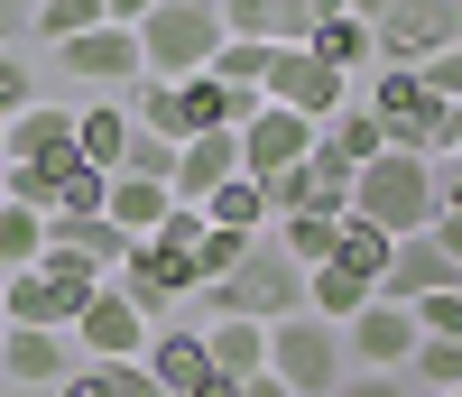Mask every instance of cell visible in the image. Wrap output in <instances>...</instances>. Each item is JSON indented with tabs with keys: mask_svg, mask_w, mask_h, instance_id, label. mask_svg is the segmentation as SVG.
Wrapping results in <instances>:
<instances>
[{
	"mask_svg": "<svg viewBox=\"0 0 462 397\" xmlns=\"http://www.w3.org/2000/svg\"><path fill=\"white\" fill-rule=\"evenodd\" d=\"M102 287H111V277H102L93 259L47 250L37 268L0 277V314H10V324H37V333H74V324H84V305H93Z\"/></svg>",
	"mask_w": 462,
	"mask_h": 397,
	"instance_id": "cell-1",
	"label": "cell"
},
{
	"mask_svg": "<svg viewBox=\"0 0 462 397\" xmlns=\"http://www.w3.org/2000/svg\"><path fill=\"white\" fill-rule=\"evenodd\" d=\"M352 213L379 222L389 241H416V231H435L444 204H435V157H370V167L352 176Z\"/></svg>",
	"mask_w": 462,
	"mask_h": 397,
	"instance_id": "cell-2",
	"label": "cell"
},
{
	"mask_svg": "<svg viewBox=\"0 0 462 397\" xmlns=\"http://www.w3.org/2000/svg\"><path fill=\"white\" fill-rule=\"evenodd\" d=\"M213 314H241V324H287V314H305V268L278 250V241H250V259L222 277V287H204ZM204 314V324H213Z\"/></svg>",
	"mask_w": 462,
	"mask_h": 397,
	"instance_id": "cell-3",
	"label": "cell"
},
{
	"mask_svg": "<svg viewBox=\"0 0 462 397\" xmlns=\"http://www.w3.org/2000/svg\"><path fill=\"white\" fill-rule=\"evenodd\" d=\"M268 379H287V397H342V379H352L342 324H324V314L268 324Z\"/></svg>",
	"mask_w": 462,
	"mask_h": 397,
	"instance_id": "cell-4",
	"label": "cell"
},
{
	"mask_svg": "<svg viewBox=\"0 0 462 397\" xmlns=\"http://www.w3.org/2000/svg\"><path fill=\"white\" fill-rule=\"evenodd\" d=\"M139 56L158 84H195V74H213L222 56V10L213 0H158V19L139 28Z\"/></svg>",
	"mask_w": 462,
	"mask_h": 397,
	"instance_id": "cell-5",
	"label": "cell"
},
{
	"mask_svg": "<svg viewBox=\"0 0 462 397\" xmlns=\"http://www.w3.org/2000/svg\"><path fill=\"white\" fill-rule=\"evenodd\" d=\"M361 111L379 121V139H389L398 157H444V102L416 84L407 65H379L370 93H361Z\"/></svg>",
	"mask_w": 462,
	"mask_h": 397,
	"instance_id": "cell-6",
	"label": "cell"
},
{
	"mask_svg": "<svg viewBox=\"0 0 462 397\" xmlns=\"http://www.w3.org/2000/svg\"><path fill=\"white\" fill-rule=\"evenodd\" d=\"M444 47H462V0H398L379 19V65H426Z\"/></svg>",
	"mask_w": 462,
	"mask_h": 397,
	"instance_id": "cell-7",
	"label": "cell"
},
{
	"mask_svg": "<svg viewBox=\"0 0 462 397\" xmlns=\"http://www.w3.org/2000/svg\"><path fill=\"white\" fill-rule=\"evenodd\" d=\"M268 102L296 111V121H333V111H352V84L324 65V56H305V47H278V65H268Z\"/></svg>",
	"mask_w": 462,
	"mask_h": 397,
	"instance_id": "cell-8",
	"label": "cell"
},
{
	"mask_svg": "<svg viewBox=\"0 0 462 397\" xmlns=\"http://www.w3.org/2000/svg\"><path fill=\"white\" fill-rule=\"evenodd\" d=\"M416 305H389V296H370L352 324H342V351H352V370H407L416 361Z\"/></svg>",
	"mask_w": 462,
	"mask_h": 397,
	"instance_id": "cell-9",
	"label": "cell"
},
{
	"mask_svg": "<svg viewBox=\"0 0 462 397\" xmlns=\"http://www.w3.org/2000/svg\"><path fill=\"white\" fill-rule=\"evenodd\" d=\"M352 176H361V167H342L333 148H315L305 167H287L278 185H268V213H278V222H287V213H333V222H342V213H352Z\"/></svg>",
	"mask_w": 462,
	"mask_h": 397,
	"instance_id": "cell-10",
	"label": "cell"
},
{
	"mask_svg": "<svg viewBox=\"0 0 462 397\" xmlns=\"http://www.w3.org/2000/svg\"><path fill=\"white\" fill-rule=\"evenodd\" d=\"M305 157H315V121H296V111H278V102H268L259 121H241V176L278 185L287 167H305Z\"/></svg>",
	"mask_w": 462,
	"mask_h": 397,
	"instance_id": "cell-11",
	"label": "cell"
},
{
	"mask_svg": "<svg viewBox=\"0 0 462 397\" xmlns=\"http://www.w3.org/2000/svg\"><path fill=\"white\" fill-rule=\"evenodd\" d=\"M74 370H84L74 333H37V324H10V333H0V379H10V388H65Z\"/></svg>",
	"mask_w": 462,
	"mask_h": 397,
	"instance_id": "cell-12",
	"label": "cell"
},
{
	"mask_svg": "<svg viewBox=\"0 0 462 397\" xmlns=\"http://www.w3.org/2000/svg\"><path fill=\"white\" fill-rule=\"evenodd\" d=\"M56 65L74 74V84H139V74H148V56H139V28H84V37H74V47H56Z\"/></svg>",
	"mask_w": 462,
	"mask_h": 397,
	"instance_id": "cell-13",
	"label": "cell"
},
{
	"mask_svg": "<svg viewBox=\"0 0 462 397\" xmlns=\"http://www.w3.org/2000/svg\"><path fill=\"white\" fill-rule=\"evenodd\" d=\"M74 351H84V361H139V351H148V314L102 287L84 305V324H74Z\"/></svg>",
	"mask_w": 462,
	"mask_h": 397,
	"instance_id": "cell-14",
	"label": "cell"
},
{
	"mask_svg": "<svg viewBox=\"0 0 462 397\" xmlns=\"http://www.w3.org/2000/svg\"><path fill=\"white\" fill-rule=\"evenodd\" d=\"M444 287H462V268L444 259L435 231H416V241L389 250V277H379V296H389V305H426V296H444Z\"/></svg>",
	"mask_w": 462,
	"mask_h": 397,
	"instance_id": "cell-15",
	"label": "cell"
},
{
	"mask_svg": "<svg viewBox=\"0 0 462 397\" xmlns=\"http://www.w3.org/2000/svg\"><path fill=\"white\" fill-rule=\"evenodd\" d=\"M148 370H158V388L167 397H195L204 379H213V351H204V324H158L148 333V351H139Z\"/></svg>",
	"mask_w": 462,
	"mask_h": 397,
	"instance_id": "cell-16",
	"label": "cell"
},
{
	"mask_svg": "<svg viewBox=\"0 0 462 397\" xmlns=\"http://www.w3.org/2000/svg\"><path fill=\"white\" fill-rule=\"evenodd\" d=\"M231 176H241V130H204V139H185L176 148V204H204V194L213 185H231Z\"/></svg>",
	"mask_w": 462,
	"mask_h": 397,
	"instance_id": "cell-17",
	"label": "cell"
},
{
	"mask_svg": "<svg viewBox=\"0 0 462 397\" xmlns=\"http://www.w3.org/2000/svg\"><path fill=\"white\" fill-rule=\"evenodd\" d=\"M47 250H74V259H93V268L111 277V268L139 250V241H130V231L111 222V213H56V222H47Z\"/></svg>",
	"mask_w": 462,
	"mask_h": 397,
	"instance_id": "cell-18",
	"label": "cell"
},
{
	"mask_svg": "<svg viewBox=\"0 0 462 397\" xmlns=\"http://www.w3.org/2000/svg\"><path fill=\"white\" fill-rule=\"evenodd\" d=\"M47 157H84L74 148V111L65 102H28L10 121V167H47Z\"/></svg>",
	"mask_w": 462,
	"mask_h": 397,
	"instance_id": "cell-19",
	"label": "cell"
},
{
	"mask_svg": "<svg viewBox=\"0 0 462 397\" xmlns=\"http://www.w3.org/2000/svg\"><path fill=\"white\" fill-rule=\"evenodd\" d=\"M204 351H213V370H222L231 388L268 379V324H241V314H213V324H204Z\"/></svg>",
	"mask_w": 462,
	"mask_h": 397,
	"instance_id": "cell-20",
	"label": "cell"
},
{
	"mask_svg": "<svg viewBox=\"0 0 462 397\" xmlns=\"http://www.w3.org/2000/svg\"><path fill=\"white\" fill-rule=\"evenodd\" d=\"M130 102H93V111H74V148H84V167L93 176H121V157H130Z\"/></svg>",
	"mask_w": 462,
	"mask_h": 397,
	"instance_id": "cell-21",
	"label": "cell"
},
{
	"mask_svg": "<svg viewBox=\"0 0 462 397\" xmlns=\"http://www.w3.org/2000/svg\"><path fill=\"white\" fill-rule=\"evenodd\" d=\"M305 56H324V65L342 74V84H352V74H379V37H370L352 10H342V19H324L315 37H305Z\"/></svg>",
	"mask_w": 462,
	"mask_h": 397,
	"instance_id": "cell-22",
	"label": "cell"
},
{
	"mask_svg": "<svg viewBox=\"0 0 462 397\" xmlns=\"http://www.w3.org/2000/svg\"><path fill=\"white\" fill-rule=\"evenodd\" d=\"M204 222H213V231H241V241H259L278 213H268V185H259V176H231V185L204 194Z\"/></svg>",
	"mask_w": 462,
	"mask_h": 397,
	"instance_id": "cell-23",
	"label": "cell"
},
{
	"mask_svg": "<svg viewBox=\"0 0 462 397\" xmlns=\"http://www.w3.org/2000/svg\"><path fill=\"white\" fill-rule=\"evenodd\" d=\"M370 296H379V287H370L361 268H342V259H324L315 277H305V314H324V324H352Z\"/></svg>",
	"mask_w": 462,
	"mask_h": 397,
	"instance_id": "cell-24",
	"label": "cell"
},
{
	"mask_svg": "<svg viewBox=\"0 0 462 397\" xmlns=\"http://www.w3.org/2000/svg\"><path fill=\"white\" fill-rule=\"evenodd\" d=\"M268 241H278L305 277H315V268L342 250V222H333V213H287V222H268Z\"/></svg>",
	"mask_w": 462,
	"mask_h": 397,
	"instance_id": "cell-25",
	"label": "cell"
},
{
	"mask_svg": "<svg viewBox=\"0 0 462 397\" xmlns=\"http://www.w3.org/2000/svg\"><path fill=\"white\" fill-rule=\"evenodd\" d=\"M167 204H176V194H167V185H139V176H111V204H102V213H111V222H121V231H130V241H148V231H158V222H167Z\"/></svg>",
	"mask_w": 462,
	"mask_h": 397,
	"instance_id": "cell-26",
	"label": "cell"
},
{
	"mask_svg": "<svg viewBox=\"0 0 462 397\" xmlns=\"http://www.w3.org/2000/svg\"><path fill=\"white\" fill-rule=\"evenodd\" d=\"M315 148H333L342 167H370V157H389V139H379V121H370L361 102H352V111H333V121L315 130Z\"/></svg>",
	"mask_w": 462,
	"mask_h": 397,
	"instance_id": "cell-27",
	"label": "cell"
},
{
	"mask_svg": "<svg viewBox=\"0 0 462 397\" xmlns=\"http://www.w3.org/2000/svg\"><path fill=\"white\" fill-rule=\"evenodd\" d=\"M268 65H278V47H268V37H222L213 84H231V93H268Z\"/></svg>",
	"mask_w": 462,
	"mask_h": 397,
	"instance_id": "cell-28",
	"label": "cell"
},
{
	"mask_svg": "<svg viewBox=\"0 0 462 397\" xmlns=\"http://www.w3.org/2000/svg\"><path fill=\"white\" fill-rule=\"evenodd\" d=\"M84 28H102V0H37V10H28V37H37V47H74Z\"/></svg>",
	"mask_w": 462,
	"mask_h": 397,
	"instance_id": "cell-29",
	"label": "cell"
},
{
	"mask_svg": "<svg viewBox=\"0 0 462 397\" xmlns=\"http://www.w3.org/2000/svg\"><path fill=\"white\" fill-rule=\"evenodd\" d=\"M37 259H47V213L10 204V213H0V277H19V268H37Z\"/></svg>",
	"mask_w": 462,
	"mask_h": 397,
	"instance_id": "cell-30",
	"label": "cell"
},
{
	"mask_svg": "<svg viewBox=\"0 0 462 397\" xmlns=\"http://www.w3.org/2000/svg\"><path fill=\"white\" fill-rule=\"evenodd\" d=\"M389 250H398V241H389V231H379V222H361V213H342V250H333L342 268H361L370 287H379V277H389Z\"/></svg>",
	"mask_w": 462,
	"mask_h": 397,
	"instance_id": "cell-31",
	"label": "cell"
},
{
	"mask_svg": "<svg viewBox=\"0 0 462 397\" xmlns=\"http://www.w3.org/2000/svg\"><path fill=\"white\" fill-rule=\"evenodd\" d=\"M407 388H416V397H453V388H462V342H416Z\"/></svg>",
	"mask_w": 462,
	"mask_h": 397,
	"instance_id": "cell-32",
	"label": "cell"
},
{
	"mask_svg": "<svg viewBox=\"0 0 462 397\" xmlns=\"http://www.w3.org/2000/svg\"><path fill=\"white\" fill-rule=\"evenodd\" d=\"M121 176H139V185H176V139H158V130H130Z\"/></svg>",
	"mask_w": 462,
	"mask_h": 397,
	"instance_id": "cell-33",
	"label": "cell"
},
{
	"mask_svg": "<svg viewBox=\"0 0 462 397\" xmlns=\"http://www.w3.org/2000/svg\"><path fill=\"white\" fill-rule=\"evenodd\" d=\"M259 241H268V231H259ZM241 259H250V241H241V231H204V241H195V277H204V287H222V277L241 268Z\"/></svg>",
	"mask_w": 462,
	"mask_h": 397,
	"instance_id": "cell-34",
	"label": "cell"
},
{
	"mask_svg": "<svg viewBox=\"0 0 462 397\" xmlns=\"http://www.w3.org/2000/svg\"><path fill=\"white\" fill-rule=\"evenodd\" d=\"M342 10H352V0H278V47H305V37L324 19H342Z\"/></svg>",
	"mask_w": 462,
	"mask_h": 397,
	"instance_id": "cell-35",
	"label": "cell"
},
{
	"mask_svg": "<svg viewBox=\"0 0 462 397\" xmlns=\"http://www.w3.org/2000/svg\"><path fill=\"white\" fill-rule=\"evenodd\" d=\"M222 10V37H268L278 47V0H213Z\"/></svg>",
	"mask_w": 462,
	"mask_h": 397,
	"instance_id": "cell-36",
	"label": "cell"
},
{
	"mask_svg": "<svg viewBox=\"0 0 462 397\" xmlns=\"http://www.w3.org/2000/svg\"><path fill=\"white\" fill-rule=\"evenodd\" d=\"M37 102V65L19 47H0V121H19V111Z\"/></svg>",
	"mask_w": 462,
	"mask_h": 397,
	"instance_id": "cell-37",
	"label": "cell"
},
{
	"mask_svg": "<svg viewBox=\"0 0 462 397\" xmlns=\"http://www.w3.org/2000/svg\"><path fill=\"white\" fill-rule=\"evenodd\" d=\"M416 333H426V342H462V287H444V296L416 305Z\"/></svg>",
	"mask_w": 462,
	"mask_h": 397,
	"instance_id": "cell-38",
	"label": "cell"
},
{
	"mask_svg": "<svg viewBox=\"0 0 462 397\" xmlns=\"http://www.w3.org/2000/svg\"><path fill=\"white\" fill-rule=\"evenodd\" d=\"M407 74H416V84H426V93H435L444 111L462 102V47H444V56H426V65H407Z\"/></svg>",
	"mask_w": 462,
	"mask_h": 397,
	"instance_id": "cell-39",
	"label": "cell"
},
{
	"mask_svg": "<svg viewBox=\"0 0 462 397\" xmlns=\"http://www.w3.org/2000/svg\"><path fill=\"white\" fill-rule=\"evenodd\" d=\"M342 397H416V388H407V370H352Z\"/></svg>",
	"mask_w": 462,
	"mask_h": 397,
	"instance_id": "cell-40",
	"label": "cell"
},
{
	"mask_svg": "<svg viewBox=\"0 0 462 397\" xmlns=\"http://www.w3.org/2000/svg\"><path fill=\"white\" fill-rule=\"evenodd\" d=\"M435 204L462 213V157H435Z\"/></svg>",
	"mask_w": 462,
	"mask_h": 397,
	"instance_id": "cell-41",
	"label": "cell"
},
{
	"mask_svg": "<svg viewBox=\"0 0 462 397\" xmlns=\"http://www.w3.org/2000/svg\"><path fill=\"white\" fill-rule=\"evenodd\" d=\"M56 397H111V370H102V361H84V370H74Z\"/></svg>",
	"mask_w": 462,
	"mask_h": 397,
	"instance_id": "cell-42",
	"label": "cell"
},
{
	"mask_svg": "<svg viewBox=\"0 0 462 397\" xmlns=\"http://www.w3.org/2000/svg\"><path fill=\"white\" fill-rule=\"evenodd\" d=\"M102 19H111V28H148V19H158V0H102Z\"/></svg>",
	"mask_w": 462,
	"mask_h": 397,
	"instance_id": "cell-43",
	"label": "cell"
},
{
	"mask_svg": "<svg viewBox=\"0 0 462 397\" xmlns=\"http://www.w3.org/2000/svg\"><path fill=\"white\" fill-rule=\"evenodd\" d=\"M28 37V0H0V47H19Z\"/></svg>",
	"mask_w": 462,
	"mask_h": 397,
	"instance_id": "cell-44",
	"label": "cell"
},
{
	"mask_svg": "<svg viewBox=\"0 0 462 397\" xmlns=\"http://www.w3.org/2000/svg\"><path fill=\"white\" fill-rule=\"evenodd\" d=\"M435 241H444V259L462 268V213H444V222H435Z\"/></svg>",
	"mask_w": 462,
	"mask_h": 397,
	"instance_id": "cell-45",
	"label": "cell"
},
{
	"mask_svg": "<svg viewBox=\"0 0 462 397\" xmlns=\"http://www.w3.org/2000/svg\"><path fill=\"white\" fill-rule=\"evenodd\" d=\"M389 10H398V0H352V19H361L370 37H379V19H389Z\"/></svg>",
	"mask_w": 462,
	"mask_h": 397,
	"instance_id": "cell-46",
	"label": "cell"
},
{
	"mask_svg": "<svg viewBox=\"0 0 462 397\" xmlns=\"http://www.w3.org/2000/svg\"><path fill=\"white\" fill-rule=\"evenodd\" d=\"M444 157H462V102L444 111Z\"/></svg>",
	"mask_w": 462,
	"mask_h": 397,
	"instance_id": "cell-47",
	"label": "cell"
},
{
	"mask_svg": "<svg viewBox=\"0 0 462 397\" xmlns=\"http://www.w3.org/2000/svg\"><path fill=\"white\" fill-rule=\"evenodd\" d=\"M241 397H287V379H250V388H241Z\"/></svg>",
	"mask_w": 462,
	"mask_h": 397,
	"instance_id": "cell-48",
	"label": "cell"
},
{
	"mask_svg": "<svg viewBox=\"0 0 462 397\" xmlns=\"http://www.w3.org/2000/svg\"><path fill=\"white\" fill-rule=\"evenodd\" d=\"M0 167H10V121H0Z\"/></svg>",
	"mask_w": 462,
	"mask_h": 397,
	"instance_id": "cell-49",
	"label": "cell"
},
{
	"mask_svg": "<svg viewBox=\"0 0 462 397\" xmlns=\"http://www.w3.org/2000/svg\"><path fill=\"white\" fill-rule=\"evenodd\" d=\"M0 213H10V176H0Z\"/></svg>",
	"mask_w": 462,
	"mask_h": 397,
	"instance_id": "cell-50",
	"label": "cell"
},
{
	"mask_svg": "<svg viewBox=\"0 0 462 397\" xmlns=\"http://www.w3.org/2000/svg\"><path fill=\"white\" fill-rule=\"evenodd\" d=\"M28 10H37V0H28Z\"/></svg>",
	"mask_w": 462,
	"mask_h": 397,
	"instance_id": "cell-51",
	"label": "cell"
},
{
	"mask_svg": "<svg viewBox=\"0 0 462 397\" xmlns=\"http://www.w3.org/2000/svg\"><path fill=\"white\" fill-rule=\"evenodd\" d=\"M453 397H462V388H453Z\"/></svg>",
	"mask_w": 462,
	"mask_h": 397,
	"instance_id": "cell-52",
	"label": "cell"
}]
</instances>
